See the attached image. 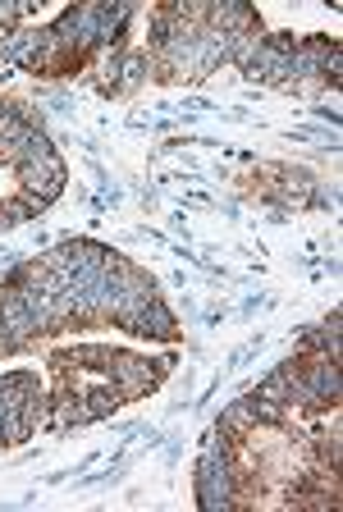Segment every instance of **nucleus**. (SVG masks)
<instances>
[{
	"label": "nucleus",
	"instance_id": "nucleus-1",
	"mask_svg": "<svg viewBox=\"0 0 343 512\" xmlns=\"http://www.w3.org/2000/svg\"><path fill=\"white\" fill-rule=\"evenodd\" d=\"M197 503L211 512H229L238 503V467H234V448L220 444L211 435L202 462H197Z\"/></svg>",
	"mask_w": 343,
	"mask_h": 512
},
{
	"label": "nucleus",
	"instance_id": "nucleus-2",
	"mask_svg": "<svg viewBox=\"0 0 343 512\" xmlns=\"http://www.w3.org/2000/svg\"><path fill=\"white\" fill-rule=\"evenodd\" d=\"M165 371H170V362H151V357H138V352L110 348V357H106V375L119 398H147L161 384Z\"/></svg>",
	"mask_w": 343,
	"mask_h": 512
},
{
	"label": "nucleus",
	"instance_id": "nucleus-3",
	"mask_svg": "<svg viewBox=\"0 0 343 512\" xmlns=\"http://www.w3.org/2000/svg\"><path fill=\"white\" fill-rule=\"evenodd\" d=\"M65 183H69V174H65V160L55 156H42V160H23L19 165V192H33V197H42L46 206L65 192Z\"/></svg>",
	"mask_w": 343,
	"mask_h": 512
},
{
	"label": "nucleus",
	"instance_id": "nucleus-4",
	"mask_svg": "<svg viewBox=\"0 0 343 512\" xmlns=\"http://www.w3.org/2000/svg\"><path fill=\"white\" fill-rule=\"evenodd\" d=\"M298 375H302V384H307L311 394L321 398V407H334L339 403V394H343V380H339V362L334 357H307V362H298Z\"/></svg>",
	"mask_w": 343,
	"mask_h": 512
},
{
	"label": "nucleus",
	"instance_id": "nucleus-5",
	"mask_svg": "<svg viewBox=\"0 0 343 512\" xmlns=\"http://www.w3.org/2000/svg\"><path fill=\"white\" fill-rule=\"evenodd\" d=\"M129 334H138V339H161V343H174L179 339V320H174V311L165 307V298L156 293V298L147 302V307L138 311V316L124 325Z\"/></svg>",
	"mask_w": 343,
	"mask_h": 512
},
{
	"label": "nucleus",
	"instance_id": "nucleus-6",
	"mask_svg": "<svg viewBox=\"0 0 343 512\" xmlns=\"http://www.w3.org/2000/svg\"><path fill=\"white\" fill-rule=\"evenodd\" d=\"M83 403H87V412H92V421H101V416H110L124 398L115 394V384H97V389H87L83 394Z\"/></svg>",
	"mask_w": 343,
	"mask_h": 512
},
{
	"label": "nucleus",
	"instance_id": "nucleus-7",
	"mask_svg": "<svg viewBox=\"0 0 343 512\" xmlns=\"http://www.w3.org/2000/svg\"><path fill=\"white\" fill-rule=\"evenodd\" d=\"M247 407H252V421H257V426H284V416H289L284 403H270V398H261V394H247Z\"/></svg>",
	"mask_w": 343,
	"mask_h": 512
},
{
	"label": "nucleus",
	"instance_id": "nucleus-8",
	"mask_svg": "<svg viewBox=\"0 0 343 512\" xmlns=\"http://www.w3.org/2000/svg\"><path fill=\"white\" fill-rule=\"evenodd\" d=\"M10 206H14V220H19V224L42 220V215H46V202H42V197H33V192H19V197H10Z\"/></svg>",
	"mask_w": 343,
	"mask_h": 512
},
{
	"label": "nucleus",
	"instance_id": "nucleus-9",
	"mask_svg": "<svg viewBox=\"0 0 343 512\" xmlns=\"http://www.w3.org/2000/svg\"><path fill=\"white\" fill-rule=\"evenodd\" d=\"M5 229H19V220H14V206H10V197L0 202V234H5Z\"/></svg>",
	"mask_w": 343,
	"mask_h": 512
},
{
	"label": "nucleus",
	"instance_id": "nucleus-10",
	"mask_svg": "<svg viewBox=\"0 0 343 512\" xmlns=\"http://www.w3.org/2000/svg\"><path fill=\"white\" fill-rule=\"evenodd\" d=\"M5 110H10V106H5V101H0V115H5Z\"/></svg>",
	"mask_w": 343,
	"mask_h": 512
}]
</instances>
